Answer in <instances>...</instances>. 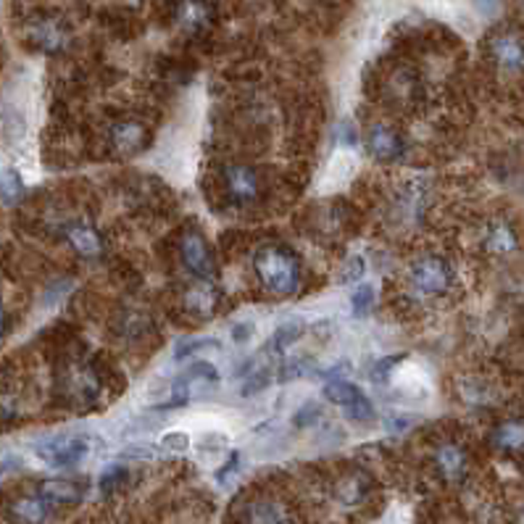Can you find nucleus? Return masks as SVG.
<instances>
[{
	"mask_svg": "<svg viewBox=\"0 0 524 524\" xmlns=\"http://www.w3.org/2000/svg\"><path fill=\"white\" fill-rule=\"evenodd\" d=\"M209 22V8L201 0H187L179 11V24L185 30H201Z\"/></svg>",
	"mask_w": 524,
	"mask_h": 524,
	"instance_id": "412c9836",
	"label": "nucleus"
},
{
	"mask_svg": "<svg viewBox=\"0 0 524 524\" xmlns=\"http://www.w3.org/2000/svg\"><path fill=\"white\" fill-rule=\"evenodd\" d=\"M492 59L501 69H524V40L517 35H498L492 40Z\"/></svg>",
	"mask_w": 524,
	"mask_h": 524,
	"instance_id": "6e6552de",
	"label": "nucleus"
},
{
	"mask_svg": "<svg viewBox=\"0 0 524 524\" xmlns=\"http://www.w3.org/2000/svg\"><path fill=\"white\" fill-rule=\"evenodd\" d=\"M40 495L48 498L53 506H69V503L82 501L85 485H79L74 480H48V483L40 485Z\"/></svg>",
	"mask_w": 524,
	"mask_h": 524,
	"instance_id": "ddd939ff",
	"label": "nucleus"
},
{
	"mask_svg": "<svg viewBox=\"0 0 524 524\" xmlns=\"http://www.w3.org/2000/svg\"><path fill=\"white\" fill-rule=\"evenodd\" d=\"M5 472H8V464H0V477H3Z\"/></svg>",
	"mask_w": 524,
	"mask_h": 524,
	"instance_id": "7c9ffc66",
	"label": "nucleus"
},
{
	"mask_svg": "<svg viewBox=\"0 0 524 524\" xmlns=\"http://www.w3.org/2000/svg\"><path fill=\"white\" fill-rule=\"evenodd\" d=\"M179 256H182V264L201 280H213L216 275V267H213V256H211L209 245L203 243L201 235L195 232H187L182 240H179Z\"/></svg>",
	"mask_w": 524,
	"mask_h": 524,
	"instance_id": "423d86ee",
	"label": "nucleus"
},
{
	"mask_svg": "<svg viewBox=\"0 0 524 524\" xmlns=\"http://www.w3.org/2000/svg\"><path fill=\"white\" fill-rule=\"evenodd\" d=\"M111 142L122 153H135V150H140L142 142H145V130H142L140 124L122 122V124H116L111 130Z\"/></svg>",
	"mask_w": 524,
	"mask_h": 524,
	"instance_id": "f3484780",
	"label": "nucleus"
},
{
	"mask_svg": "<svg viewBox=\"0 0 524 524\" xmlns=\"http://www.w3.org/2000/svg\"><path fill=\"white\" fill-rule=\"evenodd\" d=\"M361 275H364V258H356V261L350 264L348 269H346V275H343V282L358 280Z\"/></svg>",
	"mask_w": 524,
	"mask_h": 524,
	"instance_id": "c85d7f7f",
	"label": "nucleus"
},
{
	"mask_svg": "<svg viewBox=\"0 0 524 524\" xmlns=\"http://www.w3.org/2000/svg\"><path fill=\"white\" fill-rule=\"evenodd\" d=\"M356 167H358V156L353 148H338L335 156L327 161L324 167V175L319 179V190L321 193H335L340 190L343 185H348V179L356 175Z\"/></svg>",
	"mask_w": 524,
	"mask_h": 524,
	"instance_id": "0eeeda50",
	"label": "nucleus"
},
{
	"mask_svg": "<svg viewBox=\"0 0 524 524\" xmlns=\"http://www.w3.org/2000/svg\"><path fill=\"white\" fill-rule=\"evenodd\" d=\"M232 469H238V454H232V456H230V458H227V464H224V469H221V472H216V477H219V480L224 483V480H227V474H230Z\"/></svg>",
	"mask_w": 524,
	"mask_h": 524,
	"instance_id": "c756f323",
	"label": "nucleus"
},
{
	"mask_svg": "<svg viewBox=\"0 0 524 524\" xmlns=\"http://www.w3.org/2000/svg\"><path fill=\"white\" fill-rule=\"evenodd\" d=\"M0 332H3V309H0Z\"/></svg>",
	"mask_w": 524,
	"mask_h": 524,
	"instance_id": "2f4dec72",
	"label": "nucleus"
},
{
	"mask_svg": "<svg viewBox=\"0 0 524 524\" xmlns=\"http://www.w3.org/2000/svg\"><path fill=\"white\" fill-rule=\"evenodd\" d=\"M161 443H164L167 448H172V451H185V448L190 446V438H187L185 432H172V435H167Z\"/></svg>",
	"mask_w": 524,
	"mask_h": 524,
	"instance_id": "cd10ccee",
	"label": "nucleus"
},
{
	"mask_svg": "<svg viewBox=\"0 0 524 524\" xmlns=\"http://www.w3.org/2000/svg\"><path fill=\"white\" fill-rule=\"evenodd\" d=\"M324 398L332 401L335 406H340L350 420L356 421L375 420V406H372V401H369L356 384L346 383V380H330V383L324 384Z\"/></svg>",
	"mask_w": 524,
	"mask_h": 524,
	"instance_id": "20e7f679",
	"label": "nucleus"
},
{
	"mask_svg": "<svg viewBox=\"0 0 524 524\" xmlns=\"http://www.w3.org/2000/svg\"><path fill=\"white\" fill-rule=\"evenodd\" d=\"M492 446L498 451H509V454H519L524 451V421L511 420L501 421L495 429H492Z\"/></svg>",
	"mask_w": 524,
	"mask_h": 524,
	"instance_id": "4468645a",
	"label": "nucleus"
},
{
	"mask_svg": "<svg viewBox=\"0 0 524 524\" xmlns=\"http://www.w3.org/2000/svg\"><path fill=\"white\" fill-rule=\"evenodd\" d=\"M301 330H303V324H298V321H290V324H282L280 330L275 332V340H272V348L282 353V350H287L295 340H298V335H301Z\"/></svg>",
	"mask_w": 524,
	"mask_h": 524,
	"instance_id": "b1692460",
	"label": "nucleus"
},
{
	"mask_svg": "<svg viewBox=\"0 0 524 524\" xmlns=\"http://www.w3.org/2000/svg\"><path fill=\"white\" fill-rule=\"evenodd\" d=\"M227 190L238 203H250L258 195V179L245 167H232L227 169Z\"/></svg>",
	"mask_w": 524,
	"mask_h": 524,
	"instance_id": "9b49d317",
	"label": "nucleus"
},
{
	"mask_svg": "<svg viewBox=\"0 0 524 524\" xmlns=\"http://www.w3.org/2000/svg\"><path fill=\"white\" fill-rule=\"evenodd\" d=\"M372 303H375V290H372L369 285H361V287L356 290V295H353V314L366 316L369 314V309H372Z\"/></svg>",
	"mask_w": 524,
	"mask_h": 524,
	"instance_id": "393cba45",
	"label": "nucleus"
},
{
	"mask_svg": "<svg viewBox=\"0 0 524 524\" xmlns=\"http://www.w3.org/2000/svg\"><path fill=\"white\" fill-rule=\"evenodd\" d=\"M22 195H24V179H22V175L16 169H11V167H3L0 169V201L5 206H14V203L22 201Z\"/></svg>",
	"mask_w": 524,
	"mask_h": 524,
	"instance_id": "a211bd4d",
	"label": "nucleus"
},
{
	"mask_svg": "<svg viewBox=\"0 0 524 524\" xmlns=\"http://www.w3.org/2000/svg\"><path fill=\"white\" fill-rule=\"evenodd\" d=\"M219 383V372L211 366L209 361H195L190 369H185L179 377L161 383L148 393L156 409H179L185 406L193 395L206 393L209 387Z\"/></svg>",
	"mask_w": 524,
	"mask_h": 524,
	"instance_id": "f257e3e1",
	"label": "nucleus"
},
{
	"mask_svg": "<svg viewBox=\"0 0 524 524\" xmlns=\"http://www.w3.org/2000/svg\"><path fill=\"white\" fill-rule=\"evenodd\" d=\"M245 519L248 524H290L287 511L282 509L280 503L275 501H256L248 506L245 511Z\"/></svg>",
	"mask_w": 524,
	"mask_h": 524,
	"instance_id": "dca6fc26",
	"label": "nucleus"
},
{
	"mask_svg": "<svg viewBox=\"0 0 524 524\" xmlns=\"http://www.w3.org/2000/svg\"><path fill=\"white\" fill-rule=\"evenodd\" d=\"M361 495H364V488H361V477L358 474L343 480V485H340V501L343 503H358Z\"/></svg>",
	"mask_w": 524,
	"mask_h": 524,
	"instance_id": "a878e982",
	"label": "nucleus"
},
{
	"mask_svg": "<svg viewBox=\"0 0 524 524\" xmlns=\"http://www.w3.org/2000/svg\"><path fill=\"white\" fill-rule=\"evenodd\" d=\"M53 509L56 506L37 492V495H30V498H19L14 503V509H11V514L16 517L19 524H45L50 519Z\"/></svg>",
	"mask_w": 524,
	"mask_h": 524,
	"instance_id": "1a4fd4ad",
	"label": "nucleus"
},
{
	"mask_svg": "<svg viewBox=\"0 0 524 524\" xmlns=\"http://www.w3.org/2000/svg\"><path fill=\"white\" fill-rule=\"evenodd\" d=\"M522 519H524V517H522Z\"/></svg>",
	"mask_w": 524,
	"mask_h": 524,
	"instance_id": "473e14b6",
	"label": "nucleus"
},
{
	"mask_svg": "<svg viewBox=\"0 0 524 524\" xmlns=\"http://www.w3.org/2000/svg\"><path fill=\"white\" fill-rule=\"evenodd\" d=\"M369 150L380 161H395L403 153V140L395 130L390 127H375L369 132Z\"/></svg>",
	"mask_w": 524,
	"mask_h": 524,
	"instance_id": "9d476101",
	"label": "nucleus"
},
{
	"mask_svg": "<svg viewBox=\"0 0 524 524\" xmlns=\"http://www.w3.org/2000/svg\"><path fill=\"white\" fill-rule=\"evenodd\" d=\"M32 37H35V42L42 48V50H59V48H64V42H67V32H64L59 24H53V22L37 24Z\"/></svg>",
	"mask_w": 524,
	"mask_h": 524,
	"instance_id": "aec40b11",
	"label": "nucleus"
},
{
	"mask_svg": "<svg viewBox=\"0 0 524 524\" xmlns=\"http://www.w3.org/2000/svg\"><path fill=\"white\" fill-rule=\"evenodd\" d=\"M211 350H221V343L203 338V340H185L182 346H176L175 358L176 361H185L190 356H201V353H211Z\"/></svg>",
	"mask_w": 524,
	"mask_h": 524,
	"instance_id": "5701e85b",
	"label": "nucleus"
},
{
	"mask_svg": "<svg viewBox=\"0 0 524 524\" xmlns=\"http://www.w3.org/2000/svg\"><path fill=\"white\" fill-rule=\"evenodd\" d=\"M256 275L258 280L264 282L267 290L277 293V295H290L298 290L301 285V267H298V258L280 245H272V248H264L258 250L256 261Z\"/></svg>",
	"mask_w": 524,
	"mask_h": 524,
	"instance_id": "f03ea898",
	"label": "nucleus"
},
{
	"mask_svg": "<svg viewBox=\"0 0 524 524\" xmlns=\"http://www.w3.org/2000/svg\"><path fill=\"white\" fill-rule=\"evenodd\" d=\"M124 480H127V469L124 466H111V469H105L104 477H101V488L113 490L116 485H122Z\"/></svg>",
	"mask_w": 524,
	"mask_h": 524,
	"instance_id": "bb28decb",
	"label": "nucleus"
},
{
	"mask_svg": "<svg viewBox=\"0 0 524 524\" xmlns=\"http://www.w3.org/2000/svg\"><path fill=\"white\" fill-rule=\"evenodd\" d=\"M517 248V238L514 232L506 227V224H495L492 232L488 235V250L490 253H498V256H506Z\"/></svg>",
	"mask_w": 524,
	"mask_h": 524,
	"instance_id": "4be33fe9",
	"label": "nucleus"
},
{
	"mask_svg": "<svg viewBox=\"0 0 524 524\" xmlns=\"http://www.w3.org/2000/svg\"><path fill=\"white\" fill-rule=\"evenodd\" d=\"M187 303L193 312L198 314H211L216 306H219V293L211 287V285H195L190 293H187Z\"/></svg>",
	"mask_w": 524,
	"mask_h": 524,
	"instance_id": "6ab92c4d",
	"label": "nucleus"
},
{
	"mask_svg": "<svg viewBox=\"0 0 524 524\" xmlns=\"http://www.w3.org/2000/svg\"><path fill=\"white\" fill-rule=\"evenodd\" d=\"M98 443L95 438L90 435H50V438H42L40 443H35V454L53 464V466H77L82 464L85 458H90Z\"/></svg>",
	"mask_w": 524,
	"mask_h": 524,
	"instance_id": "7ed1b4c3",
	"label": "nucleus"
},
{
	"mask_svg": "<svg viewBox=\"0 0 524 524\" xmlns=\"http://www.w3.org/2000/svg\"><path fill=\"white\" fill-rule=\"evenodd\" d=\"M435 466L446 480L456 483L466 474V454L454 443H443L435 454Z\"/></svg>",
	"mask_w": 524,
	"mask_h": 524,
	"instance_id": "f8f14e48",
	"label": "nucleus"
},
{
	"mask_svg": "<svg viewBox=\"0 0 524 524\" xmlns=\"http://www.w3.org/2000/svg\"><path fill=\"white\" fill-rule=\"evenodd\" d=\"M451 267L443 261V258H435V256H427V258H420L414 267H411V285L424 293V295H440L448 290L451 285Z\"/></svg>",
	"mask_w": 524,
	"mask_h": 524,
	"instance_id": "39448f33",
	"label": "nucleus"
},
{
	"mask_svg": "<svg viewBox=\"0 0 524 524\" xmlns=\"http://www.w3.org/2000/svg\"><path fill=\"white\" fill-rule=\"evenodd\" d=\"M67 235H69V243L74 245V250L79 256H85V258H98L101 256L104 243H101V235L93 227H87V224H71L69 230H67Z\"/></svg>",
	"mask_w": 524,
	"mask_h": 524,
	"instance_id": "2eb2a0df",
	"label": "nucleus"
}]
</instances>
